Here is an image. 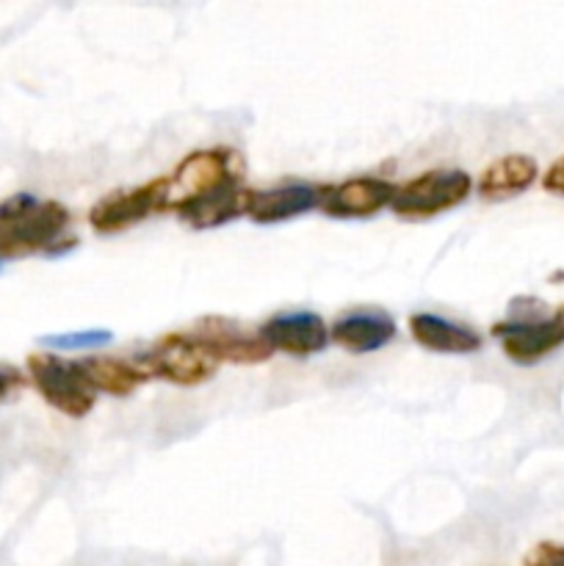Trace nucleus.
Masks as SVG:
<instances>
[{
	"instance_id": "1",
	"label": "nucleus",
	"mask_w": 564,
	"mask_h": 566,
	"mask_svg": "<svg viewBox=\"0 0 564 566\" xmlns=\"http://www.w3.org/2000/svg\"><path fill=\"white\" fill-rule=\"evenodd\" d=\"M70 210L53 199L17 193L0 205V260L28 254H64L75 247L70 238Z\"/></svg>"
},
{
	"instance_id": "2",
	"label": "nucleus",
	"mask_w": 564,
	"mask_h": 566,
	"mask_svg": "<svg viewBox=\"0 0 564 566\" xmlns=\"http://www.w3.org/2000/svg\"><path fill=\"white\" fill-rule=\"evenodd\" d=\"M247 164L243 155L232 147H208L186 155L175 171L169 175V191H166V210L177 213L182 205L197 202L208 193L221 191L243 182Z\"/></svg>"
},
{
	"instance_id": "3",
	"label": "nucleus",
	"mask_w": 564,
	"mask_h": 566,
	"mask_svg": "<svg viewBox=\"0 0 564 566\" xmlns=\"http://www.w3.org/2000/svg\"><path fill=\"white\" fill-rule=\"evenodd\" d=\"M473 191V180L462 169H429L393 188L390 210L398 219L424 221L459 208Z\"/></svg>"
},
{
	"instance_id": "4",
	"label": "nucleus",
	"mask_w": 564,
	"mask_h": 566,
	"mask_svg": "<svg viewBox=\"0 0 564 566\" xmlns=\"http://www.w3.org/2000/svg\"><path fill=\"white\" fill-rule=\"evenodd\" d=\"M136 363L147 370L149 379L169 381L177 387L205 385L213 379L221 365L188 329L160 337L153 348L138 354Z\"/></svg>"
},
{
	"instance_id": "5",
	"label": "nucleus",
	"mask_w": 564,
	"mask_h": 566,
	"mask_svg": "<svg viewBox=\"0 0 564 566\" xmlns=\"http://www.w3.org/2000/svg\"><path fill=\"white\" fill-rule=\"evenodd\" d=\"M28 374H31L39 396L66 418H86L97 403L100 392L94 390L81 363H66L53 354H31Z\"/></svg>"
},
{
	"instance_id": "6",
	"label": "nucleus",
	"mask_w": 564,
	"mask_h": 566,
	"mask_svg": "<svg viewBox=\"0 0 564 566\" xmlns=\"http://www.w3.org/2000/svg\"><path fill=\"white\" fill-rule=\"evenodd\" d=\"M166 191H169V177H155L136 188H119V191L105 193L88 210V227L100 235H119V232L133 230L149 216L164 213Z\"/></svg>"
},
{
	"instance_id": "7",
	"label": "nucleus",
	"mask_w": 564,
	"mask_h": 566,
	"mask_svg": "<svg viewBox=\"0 0 564 566\" xmlns=\"http://www.w3.org/2000/svg\"><path fill=\"white\" fill-rule=\"evenodd\" d=\"M490 335L501 343L503 354L514 365L529 368L564 346V307H558L547 318L498 321L492 324Z\"/></svg>"
},
{
	"instance_id": "8",
	"label": "nucleus",
	"mask_w": 564,
	"mask_h": 566,
	"mask_svg": "<svg viewBox=\"0 0 564 566\" xmlns=\"http://www.w3.org/2000/svg\"><path fill=\"white\" fill-rule=\"evenodd\" d=\"M194 337L213 354L219 363L232 365H258L274 357V348L252 332L241 329L236 321L227 318H202L191 326Z\"/></svg>"
},
{
	"instance_id": "9",
	"label": "nucleus",
	"mask_w": 564,
	"mask_h": 566,
	"mask_svg": "<svg viewBox=\"0 0 564 566\" xmlns=\"http://www.w3.org/2000/svg\"><path fill=\"white\" fill-rule=\"evenodd\" d=\"M260 337L274 348V354L282 352L288 357L302 359L324 352L330 343V329L318 313L293 310V313H280L265 321L260 326Z\"/></svg>"
},
{
	"instance_id": "10",
	"label": "nucleus",
	"mask_w": 564,
	"mask_h": 566,
	"mask_svg": "<svg viewBox=\"0 0 564 566\" xmlns=\"http://www.w3.org/2000/svg\"><path fill=\"white\" fill-rule=\"evenodd\" d=\"M393 188H396L393 182L379 180V177H352V180L324 188L321 210L330 219H368L390 208Z\"/></svg>"
},
{
	"instance_id": "11",
	"label": "nucleus",
	"mask_w": 564,
	"mask_h": 566,
	"mask_svg": "<svg viewBox=\"0 0 564 566\" xmlns=\"http://www.w3.org/2000/svg\"><path fill=\"white\" fill-rule=\"evenodd\" d=\"M321 197H324V188L310 186V182H288L280 188L252 191L247 219H252L254 224H280V221H291L321 208Z\"/></svg>"
},
{
	"instance_id": "12",
	"label": "nucleus",
	"mask_w": 564,
	"mask_h": 566,
	"mask_svg": "<svg viewBox=\"0 0 564 566\" xmlns=\"http://www.w3.org/2000/svg\"><path fill=\"white\" fill-rule=\"evenodd\" d=\"M330 340L348 354L382 352L387 343L396 340V321L382 310H357L332 324Z\"/></svg>"
},
{
	"instance_id": "13",
	"label": "nucleus",
	"mask_w": 564,
	"mask_h": 566,
	"mask_svg": "<svg viewBox=\"0 0 564 566\" xmlns=\"http://www.w3.org/2000/svg\"><path fill=\"white\" fill-rule=\"evenodd\" d=\"M536 177H540V164L531 155L512 153L484 166L479 182H476V191H479L484 202H506V199H514L523 191H529L536 182Z\"/></svg>"
},
{
	"instance_id": "14",
	"label": "nucleus",
	"mask_w": 564,
	"mask_h": 566,
	"mask_svg": "<svg viewBox=\"0 0 564 566\" xmlns=\"http://www.w3.org/2000/svg\"><path fill=\"white\" fill-rule=\"evenodd\" d=\"M409 335L420 348L435 354H473L481 348V335L457 321L435 313H418L409 318Z\"/></svg>"
},
{
	"instance_id": "15",
	"label": "nucleus",
	"mask_w": 564,
	"mask_h": 566,
	"mask_svg": "<svg viewBox=\"0 0 564 566\" xmlns=\"http://www.w3.org/2000/svg\"><path fill=\"white\" fill-rule=\"evenodd\" d=\"M249 197H252V188L238 182V186L208 193V197L197 199V202L182 205V208L177 210V219H180L182 224L191 227V230H213V227H224L230 224V221L247 216Z\"/></svg>"
},
{
	"instance_id": "16",
	"label": "nucleus",
	"mask_w": 564,
	"mask_h": 566,
	"mask_svg": "<svg viewBox=\"0 0 564 566\" xmlns=\"http://www.w3.org/2000/svg\"><path fill=\"white\" fill-rule=\"evenodd\" d=\"M83 370H86L88 381L94 390L105 392V396L125 398L136 392L144 381H149L147 370L136 363V359H116V357H88L83 359Z\"/></svg>"
},
{
	"instance_id": "17",
	"label": "nucleus",
	"mask_w": 564,
	"mask_h": 566,
	"mask_svg": "<svg viewBox=\"0 0 564 566\" xmlns=\"http://www.w3.org/2000/svg\"><path fill=\"white\" fill-rule=\"evenodd\" d=\"M114 340V332L108 329H86V332H66V335L42 337V346L61 348V352H77V348H97Z\"/></svg>"
},
{
	"instance_id": "18",
	"label": "nucleus",
	"mask_w": 564,
	"mask_h": 566,
	"mask_svg": "<svg viewBox=\"0 0 564 566\" xmlns=\"http://www.w3.org/2000/svg\"><path fill=\"white\" fill-rule=\"evenodd\" d=\"M529 566H564V545L558 542H540L523 558Z\"/></svg>"
},
{
	"instance_id": "19",
	"label": "nucleus",
	"mask_w": 564,
	"mask_h": 566,
	"mask_svg": "<svg viewBox=\"0 0 564 566\" xmlns=\"http://www.w3.org/2000/svg\"><path fill=\"white\" fill-rule=\"evenodd\" d=\"M542 188L553 197H564V155L547 166L545 177H542Z\"/></svg>"
},
{
	"instance_id": "20",
	"label": "nucleus",
	"mask_w": 564,
	"mask_h": 566,
	"mask_svg": "<svg viewBox=\"0 0 564 566\" xmlns=\"http://www.w3.org/2000/svg\"><path fill=\"white\" fill-rule=\"evenodd\" d=\"M20 376L14 374V370H0V401H3L6 396H9L11 390H14L17 385H20Z\"/></svg>"
},
{
	"instance_id": "21",
	"label": "nucleus",
	"mask_w": 564,
	"mask_h": 566,
	"mask_svg": "<svg viewBox=\"0 0 564 566\" xmlns=\"http://www.w3.org/2000/svg\"><path fill=\"white\" fill-rule=\"evenodd\" d=\"M0 269H3V263H0Z\"/></svg>"
},
{
	"instance_id": "22",
	"label": "nucleus",
	"mask_w": 564,
	"mask_h": 566,
	"mask_svg": "<svg viewBox=\"0 0 564 566\" xmlns=\"http://www.w3.org/2000/svg\"><path fill=\"white\" fill-rule=\"evenodd\" d=\"M556 276H564V274H556Z\"/></svg>"
}]
</instances>
